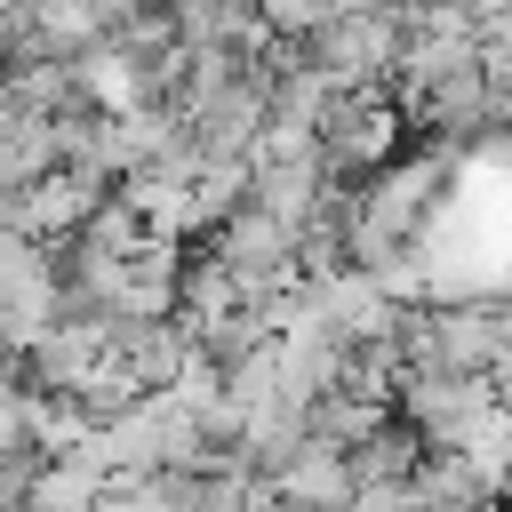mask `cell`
Masks as SVG:
<instances>
[{
	"mask_svg": "<svg viewBox=\"0 0 512 512\" xmlns=\"http://www.w3.org/2000/svg\"><path fill=\"white\" fill-rule=\"evenodd\" d=\"M384 424H392V416H384V400H368V392H352V384H344V392H328V400L312 408V440H320V448H336V456L368 448Z\"/></svg>",
	"mask_w": 512,
	"mask_h": 512,
	"instance_id": "cell-3",
	"label": "cell"
},
{
	"mask_svg": "<svg viewBox=\"0 0 512 512\" xmlns=\"http://www.w3.org/2000/svg\"><path fill=\"white\" fill-rule=\"evenodd\" d=\"M320 160L344 192H360L368 176H384L400 160V112L384 96H336V112L320 128Z\"/></svg>",
	"mask_w": 512,
	"mask_h": 512,
	"instance_id": "cell-1",
	"label": "cell"
},
{
	"mask_svg": "<svg viewBox=\"0 0 512 512\" xmlns=\"http://www.w3.org/2000/svg\"><path fill=\"white\" fill-rule=\"evenodd\" d=\"M272 496L288 504V512H344L360 488H352V456H336V448H320V440H304L288 464H280V480H272Z\"/></svg>",
	"mask_w": 512,
	"mask_h": 512,
	"instance_id": "cell-2",
	"label": "cell"
}]
</instances>
